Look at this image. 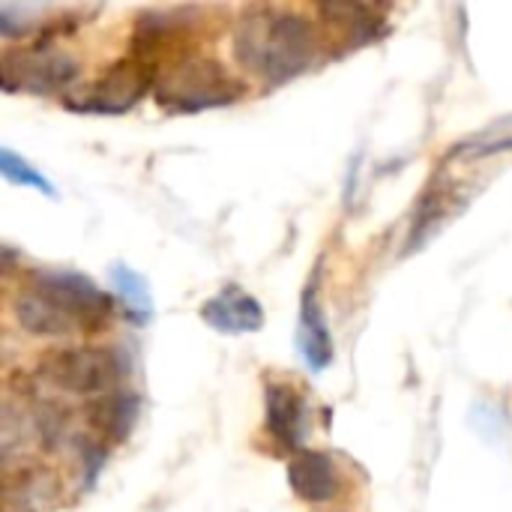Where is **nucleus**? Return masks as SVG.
Segmentation results:
<instances>
[{
	"label": "nucleus",
	"mask_w": 512,
	"mask_h": 512,
	"mask_svg": "<svg viewBox=\"0 0 512 512\" xmlns=\"http://www.w3.org/2000/svg\"><path fill=\"white\" fill-rule=\"evenodd\" d=\"M111 285L126 309V318L138 327L150 324L153 318V297H150V288H147V279L141 273H135L132 267L126 264H114L111 267Z\"/></svg>",
	"instance_id": "ddd939ff"
},
{
	"label": "nucleus",
	"mask_w": 512,
	"mask_h": 512,
	"mask_svg": "<svg viewBox=\"0 0 512 512\" xmlns=\"http://www.w3.org/2000/svg\"><path fill=\"white\" fill-rule=\"evenodd\" d=\"M507 150H512V114L495 120L474 138L456 144L450 156L453 159H483V156H495V153H507Z\"/></svg>",
	"instance_id": "2eb2a0df"
},
{
	"label": "nucleus",
	"mask_w": 512,
	"mask_h": 512,
	"mask_svg": "<svg viewBox=\"0 0 512 512\" xmlns=\"http://www.w3.org/2000/svg\"><path fill=\"white\" fill-rule=\"evenodd\" d=\"M267 429L285 447L300 444L306 429V402L294 387L267 384Z\"/></svg>",
	"instance_id": "9b49d317"
},
{
	"label": "nucleus",
	"mask_w": 512,
	"mask_h": 512,
	"mask_svg": "<svg viewBox=\"0 0 512 512\" xmlns=\"http://www.w3.org/2000/svg\"><path fill=\"white\" fill-rule=\"evenodd\" d=\"M234 57L243 69L270 84L300 75L315 57L312 24L282 6H252L240 15L234 30Z\"/></svg>",
	"instance_id": "f257e3e1"
},
{
	"label": "nucleus",
	"mask_w": 512,
	"mask_h": 512,
	"mask_svg": "<svg viewBox=\"0 0 512 512\" xmlns=\"http://www.w3.org/2000/svg\"><path fill=\"white\" fill-rule=\"evenodd\" d=\"M0 171H3V177L9 180V183H18V186H33V189H39L42 195H54V186L27 162V159H21L18 153H12L9 147H3L0 150Z\"/></svg>",
	"instance_id": "dca6fc26"
},
{
	"label": "nucleus",
	"mask_w": 512,
	"mask_h": 512,
	"mask_svg": "<svg viewBox=\"0 0 512 512\" xmlns=\"http://www.w3.org/2000/svg\"><path fill=\"white\" fill-rule=\"evenodd\" d=\"M123 357L108 348H57L39 360V378L72 396H105L123 378Z\"/></svg>",
	"instance_id": "7ed1b4c3"
},
{
	"label": "nucleus",
	"mask_w": 512,
	"mask_h": 512,
	"mask_svg": "<svg viewBox=\"0 0 512 512\" xmlns=\"http://www.w3.org/2000/svg\"><path fill=\"white\" fill-rule=\"evenodd\" d=\"M153 72L144 60L129 57L114 63L99 81H93L84 93L69 99V108L78 111H99V114H120L132 108L150 87Z\"/></svg>",
	"instance_id": "39448f33"
},
{
	"label": "nucleus",
	"mask_w": 512,
	"mask_h": 512,
	"mask_svg": "<svg viewBox=\"0 0 512 512\" xmlns=\"http://www.w3.org/2000/svg\"><path fill=\"white\" fill-rule=\"evenodd\" d=\"M135 408H138V402H135L132 396H123V393L102 396V399L90 408V423H93L99 432H105V435H111L114 441H120V438L129 432L132 420H135Z\"/></svg>",
	"instance_id": "4468645a"
},
{
	"label": "nucleus",
	"mask_w": 512,
	"mask_h": 512,
	"mask_svg": "<svg viewBox=\"0 0 512 512\" xmlns=\"http://www.w3.org/2000/svg\"><path fill=\"white\" fill-rule=\"evenodd\" d=\"M30 285H36L54 303H60L78 321V327L99 330L111 318V300H108V294L99 291L81 273H36Z\"/></svg>",
	"instance_id": "423d86ee"
},
{
	"label": "nucleus",
	"mask_w": 512,
	"mask_h": 512,
	"mask_svg": "<svg viewBox=\"0 0 512 512\" xmlns=\"http://www.w3.org/2000/svg\"><path fill=\"white\" fill-rule=\"evenodd\" d=\"M39 435L36 429V420L24 417V414H15V408H6L3 414V426H0V438H3V456L12 459L15 450L27 447V441Z\"/></svg>",
	"instance_id": "f3484780"
},
{
	"label": "nucleus",
	"mask_w": 512,
	"mask_h": 512,
	"mask_svg": "<svg viewBox=\"0 0 512 512\" xmlns=\"http://www.w3.org/2000/svg\"><path fill=\"white\" fill-rule=\"evenodd\" d=\"M12 312H15V321L33 336L60 339V336H69L72 330H78V321L36 285H27L15 294Z\"/></svg>",
	"instance_id": "6e6552de"
},
{
	"label": "nucleus",
	"mask_w": 512,
	"mask_h": 512,
	"mask_svg": "<svg viewBox=\"0 0 512 512\" xmlns=\"http://www.w3.org/2000/svg\"><path fill=\"white\" fill-rule=\"evenodd\" d=\"M288 483L306 504H330L339 492V474L327 453L300 450L288 462Z\"/></svg>",
	"instance_id": "1a4fd4ad"
},
{
	"label": "nucleus",
	"mask_w": 512,
	"mask_h": 512,
	"mask_svg": "<svg viewBox=\"0 0 512 512\" xmlns=\"http://www.w3.org/2000/svg\"><path fill=\"white\" fill-rule=\"evenodd\" d=\"M243 93L225 66L213 57H186L156 84V99L171 111H201L213 105H228Z\"/></svg>",
	"instance_id": "f03ea898"
},
{
	"label": "nucleus",
	"mask_w": 512,
	"mask_h": 512,
	"mask_svg": "<svg viewBox=\"0 0 512 512\" xmlns=\"http://www.w3.org/2000/svg\"><path fill=\"white\" fill-rule=\"evenodd\" d=\"M297 345L312 372H324L333 363V336L327 327V318L309 291L303 300V315H300V330H297Z\"/></svg>",
	"instance_id": "f8f14e48"
},
{
	"label": "nucleus",
	"mask_w": 512,
	"mask_h": 512,
	"mask_svg": "<svg viewBox=\"0 0 512 512\" xmlns=\"http://www.w3.org/2000/svg\"><path fill=\"white\" fill-rule=\"evenodd\" d=\"M201 318L228 336H243V333H258L264 327V309L261 303L246 294L237 285H228L225 291H219L216 297H210L201 306Z\"/></svg>",
	"instance_id": "0eeeda50"
},
{
	"label": "nucleus",
	"mask_w": 512,
	"mask_h": 512,
	"mask_svg": "<svg viewBox=\"0 0 512 512\" xmlns=\"http://www.w3.org/2000/svg\"><path fill=\"white\" fill-rule=\"evenodd\" d=\"M60 486L57 477L42 465H21L15 474L6 477L3 504L6 512H39L57 498Z\"/></svg>",
	"instance_id": "9d476101"
},
{
	"label": "nucleus",
	"mask_w": 512,
	"mask_h": 512,
	"mask_svg": "<svg viewBox=\"0 0 512 512\" xmlns=\"http://www.w3.org/2000/svg\"><path fill=\"white\" fill-rule=\"evenodd\" d=\"M78 78V60L54 45L9 48L0 57V84L3 90L27 93H57Z\"/></svg>",
	"instance_id": "20e7f679"
}]
</instances>
